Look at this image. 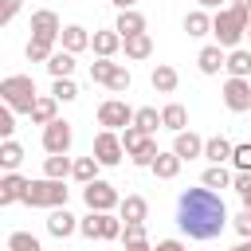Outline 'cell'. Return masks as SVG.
I'll use <instances>...</instances> for the list:
<instances>
[{
	"label": "cell",
	"mask_w": 251,
	"mask_h": 251,
	"mask_svg": "<svg viewBox=\"0 0 251 251\" xmlns=\"http://www.w3.org/2000/svg\"><path fill=\"white\" fill-rule=\"evenodd\" d=\"M176 227L188 235V239H216L224 227H227V208H224V196L216 188H184L180 200H176Z\"/></svg>",
	"instance_id": "obj_1"
},
{
	"label": "cell",
	"mask_w": 251,
	"mask_h": 251,
	"mask_svg": "<svg viewBox=\"0 0 251 251\" xmlns=\"http://www.w3.org/2000/svg\"><path fill=\"white\" fill-rule=\"evenodd\" d=\"M247 24H251V8L231 4V8H220L212 16V35L220 47H239V39L247 35Z\"/></svg>",
	"instance_id": "obj_2"
},
{
	"label": "cell",
	"mask_w": 251,
	"mask_h": 251,
	"mask_svg": "<svg viewBox=\"0 0 251 251\" xmlns=\"http://www.w3.org/2000/svg\"><path fill=\"white\" fill-rule=\"evenodd\" d=\"M67 196H71V188H67L63 180L43 176V180H27V188H24V200H20V204H27V208H63V204H67Z\"/></svg>",
	"instance_id": "obj_3"
},
{
	"label": "cell",
	"mask_w": 251,
	"mask_h": 251,
	"mask_svg": "<svg viewBox=\"0 0 251 251\" xmlns=\"http://www.w3.org/2000/svg\"><path fill=\"white\" fill-rule=\"evenodd\" d=\"M0 98H4V106H12L16 114H31V106H35V78L31 75H8V78H0Z\"/></svg>",
	"instance_id": "obj_4"
},
{
	"label": "cell",
	"mask_w": 251,
	"mask_h": 251,
	"mask_svg": "<svg viewBox=\"0 0 251 251\" xmlns=\"http://www.w3.org/2000/svg\"><path fill=\"white\" fill-rule=\"evenodd\" d=\"M82 200H86L90 212H114V208L122 204V196H118V188H114L110 180H90V184H82Z\"/></svg>",
	"instance_id": "obj_5"
},
{
	"label": "cell",
	"mask_w": 251,
	"mask_h": 251,
	"mask_svg": "<svg viewBox=\"0 0 251 251\" xmlns=\"http://www.w3.org/2000/svg\"><path fill=\"white\" fill-rule=\"evenodd\" d=\"M94 157L106 165V169H114V165H122V157H126V145H122V133L118 129H102L98 137H94Z\"/></svg>",
	"instance_id": "obj_6"
},
{
	"label": "cell",
	"mask_w": 251,
	"mask_h": 251,
	"mask_svg": "<svg viewBox=\"0 0 251 251\" xmlns=\"http://www.w3.org/2000/svg\"><path fill=\"white\" fill-rule=\"evenodd\" d=\"M133 114H137V110H129L122 98H106V102L98 106V126H106V129H126V126H133Z\"/></svg>",
	"instance_id": "obj_7"
},
{
	"label": "cell",
	"mask_w": 251,
	"mask_h": 251,
	"mask_svg": "<svg viewBox=\"0 0 251 251\" xmlns=\"http://www.w3.org/2000/svg\"><path fill=\"white\" fill-rule=\"evenodd\" d=\"M71 141H75L71 122L55 118V122H47V126H43V149H47V153H67V149H71Z\"/></svg>",
	"instance_id": "obj_8"
},
{
	"label": "cell",
	"mask_w": 251,
	"mask_h": 251,
	"mask_svg": "<svg viewBox=\"0 0 251 251\" xmlns=\"http://www.w3.org/2000/svg\"><path fill=\"white\" fill-rule=\"evenodd\" d=\"M224 106H227L231 114H243V110H251V82H247V78H235V75H227V82H224Z\"/></svg>",
	"instance_id": "obj_9"
},
{
	"label": "cell",
	"mask_w": 251,
	"mask_h": 251,
	"mask_svg": "<svg viewBox=\"0 0 251 251\" xmlns=\"http://www.w3.org/2000/svg\"><path fill=\"white\" fill-rule=\"evenodd\" d=\"M59 31H63V24H59V16H55L51 8L31 12V35H39V39H59Z\"/></svg>",
	"instance_id": "obj_10"
},
{
	"label": "cell",
	"mask_w": 251,
	"mask_h": 251,
	"mask_svg": "<svg viewBox=\"0 0 251 251\" xmlns=\"http://www.w3.org/2000/svg\"><path fill=\"white\" fill-rule=\"evenodd\" d=\"M173 153H176L180 161L204 157V137H200V133H192V129H180V133H176V141H173Z\"/></svg>",
	"instance_id": "obj_11"
},
{
	"label": "cell",
	"mask_w": 251,
	"mask_h": 251,
	"mask_svg": "<svg viewBox=\"0 0 251 251\" xmlns=\"http://www.w3.org/2000/svg\"><path fill=\"white\" fill-rule=\"evenodd\" d=\"M47 231H51L55 239H67V235L78 231V220L67 212V204H63V208H51V216H47Z\"/></svg>",
	"instance_id": "obj_12"
},
{
	"label": "cell",
	"mask_w": 251,
	"mask_h": 251,
	"mask_svg": "<svg viewBox=\"0 0 251 251\" xmlns=\"http://www.w3.org/2000/svg\"><path fill=\"white\" fill-rule=\"evenodd\" d=\"M59 43H63V51L78 55V51H86V47H90V31H86V27H78V24H67V27L59 31Z\"/></svg>",
	"instance_id": "obj_13"
},
{
	"label": "cell",
	"mask_w": 251,
	"mask_h": 251,
	"mask_svg": "<svg viewBox=\"0 0 251 251\" xmlns=\"http://www.w3.org/2000/svg\"><path fill=\"white\" fill-rule=\"evenodd\" d=\"M122 43H126V39L118 35V27H110V31H94V35H90V47H94V55H102V59H114Z\"/></svg>",
	"instance_id": "obj_14"
},
{
	"label": "cell",
	"mask_w": 251,
	"mask_h": 251,
	"mask_svg": "<svg viewBox=\"0 0 251 251\" xmlns=\"http://www.w3.org/2000/svg\"><path fill=\"white\" fill-rule=\"evenodd\" d=\"M196 63H200V71H204V75H220V71L227 67V55H224V47H220V43H208V47L196 55Z\"/></svg>",
	"instance_id": "obj_15"
},
{
	"label": "cell",
	"mask_w": 251,
	"mask_h": 251,
	"mask_svg": "<svg viewBox=\"0 0 251 251\" xmlns=\"http://www.w3.org/2000/svg\"><path fill=\"white\" fill-rule=\"evenodd\" d=\"M24 188H27V180H24L20 173H4V176H0V204L8 208V204H16V200H24Z\"/></svg>",
	"instance_id": "obj_16"
},
{
	"label": "cell",
	"mask_w": 251,
	"mask_h": 251,
	"mask_svg": "<svg viewBox=\"0 0 251 251\" xmlns=\"http://www.w3.org/2000/svg\"><path fill=\"white\" fill-rule=\"evenodd\" d=\"M114 27H118V35H122V39L141 35V31H145V16H141L137 8H126V12H118V24H114Z\"/></svg>",
	"instance_id": "obj_17"
},
{
	"label": "cell",
	"mask_w": 251,
	"mask_h": 251,
	"mask_svg": "<svg viewBox=\"0 0 251 251\" xmlns=\"http://www.w3.org/2000/svg\"><path fill=\"white\" fill-rule=\"evenodd\" d=\"M149 82H153V90H157V94H173V90H176V82H180V75H176L169 63H157V67H153V75H149Z\"/></svg>",
	"instance_id": "obj_18"
},
{
	"label": "cell",
	"mask_w": 251,
	"mask_h": 251,
	"mask_svg": "<svg viewBox=\"0 0 251 251\" xmlns=\"http://www.w3.org/2000/svg\"><path fill=\"white\" fill-rule=\"evenodd\" d=\"M55 110H59V98H55V94H39V98H35V106H31V114H27V118H31V122H35V126H47V122H55V118H59V114H55Z\"/></svg>",
	"instance_id": "obj_19"
},
{
	"label": "cell",
	"mask_w": 251,
	"mask_h": 251,
	"mask_svg": "<svg viewBox=\"0 0 251 251\" xmlns=\"http://www.w3.org/2000/svg\"><path fill=\"white\" fill-rule=\"evenodd\" d=\"M231 153H235V145H231L224 133H216V137H208V141H204V157H208L212 165H224V161H231Z\"/></svg>",
	"instance_id": "obj_20"
},
{
	"label": "cell",
	"mask_w": 251,
	"mask_h": 251,
	"mask_svg": "<svg viewBox=\"0 0 251 251\" xmlns=\"http://www.w3.org/2000/svg\"><path fill=\"white\" fill-rule=\"evenodd\" d=\"M118 216H122L126 224H145V216H149L145 196H126V200L118 204Z\"/></svg>",
	"instance_id": "obj_21"
},
{
	"label": "cell",
	"mask_w": 251,
	"mask_h": 251,
	"mask_svg": "<svg viewBox=\"0 0 251 251\" xmlns=\"http://www.w3.org/2000/svg\"><path fill=\"white\" fill-rule=\"evenodd\" d=\"M180 165H184V161H180L176 153H157V161H153L149 169H153V176H157V180H173V176L180 173Z\"/></svg>",
	"instance_id": "obj_22"
},
{
	"label": "cell",
	"mask_w": 251,
	"mask_h": 251,
	"mask_svg": "<svg viewBox=\"0 0 251 251\" xmlns=\"http://www.w3.org/2000/svg\"><path fill=\"white\" fill-rule=\"evenodd\" d=\"M98 169H102V161L90 153V157H75V169H71V176L78 180V184H90V180H98Z\"/></svg>",
	"instance_id": "obj_23"
},
{
	"label": "cell",
	"mask_w": 251,
	"mask_h": 251,
	"mask_svg": "<svg viewBox=\"0 0 251 251\" xmlns=\"http://www.w3.org/2000/svg\"><path fill=\"white\" fill-rule=\"evenodd\" d=\"M24 55H27V63H47V59L55 55V39H39V35H31L27 47H24Z\"/></svg>",
	"instance_id": "obj_24"
},
{
	"label": "cell",
	"mask_w": 251,
	"mask_h": 251,
	"mask_svg": "<svg viewBox=\"0 0 251 251\" xmlns=\"http://www.w3.org/2000/svg\"><path fill=\"white\" fill-rule=\"evenodd\" d=\"M47 75H51V78H71V75H75V55H71V51H55V55L47 59Z\"/></svg>",
	"instance_id": "obj_25"
},
{
	"label": "cell",
	"mask_w": 251,
	"mask_h": 251,
	"mask_svg": "<svg viewBox=\"0 0 251 251\" xmlns=\"http://www.w3.org/2000/svg\"><path fill=\"white\" fill-rule=\"evenodd\" d=\"M20 161H24V145H20L16 137H4V141H0V165H4L8 173H16Z\"/></svg>",
	"instance_id": "obj_26"
},
{
	"label": "cell",
	"mask_w": 251,
	"mask_h": 251,
	"mask_svg": "<svg viewBox=\"0 0 251 251\" xmlns=\"http://www.w3.org/2000/svg\"><path fill=\"white\" fill-rule=\"evenodd\" d=\"M122 47H126V59H149V55H153V39H149V31L129 35Z\"/></svg>",
	"instance_id": "obj_27"
},
{
	"label": "cell",
	"mask_w": 251,
	"mask_h": 251,
	"mask_svg": "<svg viewBox=\"0 0 251 251\" xmlns=\"http://www.w3.org/2000/svg\"><path fill=\"white\" fill-rule=\"evenodd\" d=\"M161 122H165V129H173V133H180V129L188 126V110H184L180 102H169V106L161 110Z\"/></svg>",
	"instance_id": "obj_28"
},
{
	"label": "cell",
	"mask_w": 251,
	"mask_h": 251,
	"mask_svg": "<svg viewBox=\"0 0 251 251\" xmlns=\"http://www.w3.org/2000/svg\"><path fill=\"white\" fill-rule=\"evenodd\" d=\"M71 169H75V161L67 153H47V161H43V176H55V180H63Z\"/></svg>",
	"instance_id": "obj_29"
},
{
	"label": "cell",
	"mask_w": 251,
	"mask_h": 251,
	"mask_svg": "<svg viewBox=\"0 0 251 251\" xmlns=\"http://www.w3.org/2000/svg\"><path fill=\"white\" fill-rule=\"evenodd\" d=\"M227 75H235V78H247V75H251V51H243V47H231V55H227Z\"/></svg>",
	"instance_id": "obj_30"
},
{
	"label": "cell",
	"mask_w": 251,
	"mask_h": 251,
	"mask_svg": "<svg viewBox=\"0 0 251 251\" xmlns=\"http://www.w3.org/2000/svg\"><path fill=\"white\" fill-rule=\"evenodd\" d=\"M184 31H188V35H208V31H212V16H208L204 8L188 12V16H184Z\"/></svg>",
	"instance_id": "obj_31"
},
{
	"label": "cell",
	"mask_w": 251,
	"mask_h": 251,
	"mask_svg": "<svg viewBox=\"0 0 251 251\" xmlns=\"http://www.w3.org/2000/svg\"><path fill=\"white\" fill-rule=\"evenodd\" d=\"M133 126H137V129H145V133H157V129H165V122H161V114H157L153 106H141V110L133 114Z\"/></svg>",
	"instance_id": "obj_32"
},
{
	"label": "cell",
	"mask_w": 251,
	"mask_h": 251,
	"mask_svg": "<svg viewBox=\"0 0 251 251\" xmlns=\"http://www.w3.org/2000/svg\"><path fill=\"white\" fill-rule=\"evenodd\" d=\"M231 180H235V176H231L224 165H208V169H204V176H200V184H208V188H227Z\"/></svg>",
	"instance_id": "obj_33"
},
{
	"label": "cell",
	"mask_w": 251,
	"mask_h": 251,
	"mask_svg": "<svg viewBox=\"0 0 251 251\" xmlns=\"http://www.w3.org/2000/svg\"><path fill=\"white\" fill-rule=\"evenodd\" d=\"M8 251H43V243L31 231H12L8 235Z\"/></svg>",
	"instance_id": "obj_34"
},
{
	"label": "cell",
	"mask_w": 251,
	"mask_h": 251,
	"mask_svg": "<svg viewBox=\"0 0 251 251\" xmlns=\"http://www.w3.org/2000/svg\"><path fill=\"white\" fill-rule=\"evenodd\" d=\"M114 67H118V63H110V59H102V55H98V59L90 63V82H102V86H106V82H110V75H114Z\"/></svg>",
	"instance_id": "obj_35"
},
{
	"label": "cell",
	"mask_w": 251,
	"mask_h": 251,
	"mask_svg": "<svg viewBox=\"0 0 251 251\" xmlns=\"http://www.w3.org/2000/svg\"><path fill=\"white\" fill-rule=\"evenodd\" d=\"M51 94H55L59 102H75V98H78V86H75V78H55V82H51Z\"/></svg>",
	"instance_id": "obj_36"
},
{
	"label": "cell",
	"mask_w": 251,
	"mask_h": 251,
	"mask_svg": "<svg viewBox=\"0 0 251 251\" xmlns=\"http://www.w3.org/2000/svg\"><path fill=\"white\" fill-rule=\"evenodd\" d=\"M78 231H82L86 239H102V212L82 216V220H78Z\"/></svg>",
	"instance_id": "obj_37"
},
{
	"label": "cell",
	"mask_w": 251,
	"mask_h": 251,
	"mask_svg": "<svg viewBox=\"0 0 251 251\" xmlns=\"http://www.w3.org/2000/svg\"><path fill=\"white\" fill-rule=\"evenodd\" d=\"M129 82H133V75H129V71H126V67H122V63H118V67H114V75H110V82H106V86H110V90H114V94H122V90H129Z\"/></svg>",
	"instance_id": "obj_38"
},
{
	"label": "cell",
	"mask_w": 251,
	"mask_h": 251,
	"mask_svg": "<svg viewBox=\"0 0 251 251\" xmlns=\"http://www.w3.org/2000/svg\"><path fill=\"white\" fill-rule=\"evenodd\" d=\"M231 165H235V173H251V141L235 145V153H231Z\"/></svg>",
	"instance_id": "obj_39"
},
{
	"label": "cell",
	"mask_w": 251,
	"mask_h": 251,
	"mask_svg": "<svg viewBox=\"0 0 251 251\" xmlns=\"http://www.w3.org/2000/svg\"><path fill=\"white\" fill-rule=\"evenodd\" d=\"M231 188L239 192V200H243V208H251V173H235V180H231Z\"/></svg>",
	"instance_id": "obj_40"
},
{
	"label": "cell",
	"mask_w": 251,
	"mask_h": 251,
	"mask_svg": "<svg viewBox=\"0 0 251 251\" xmlns=\"http://www.w3.org/2000/svg\"><path fill=\"white\" fill-rule=\"evenodd\" d=\"M122 243H126V247L145 243V224H126V227H122Z\"/></svg>",
	"instance_id": "obj_41"
},
{
	"label": "cell",
	"mask_w": 251,
	"mask_h": 251,
	"mask_svg": "<svg viewBox=\"0 0 251 251\" xmlns=\"http://www.w3.org/2000/svg\"><path fill=\"white\" fill-rule=\"evenodd\" d=\"M12 133H16V110L0 106V137H12Z\"/></svg>",
	"instance_id": "obj_42"
},
{
	"label": "cell",
	"mask_w": 251,
	"mask_h": 251,
	"mask_svg": "<svg viewBox=\"0 0 251 251\" xmlns=\"http://www.w3.org/2000/svg\"><path fill=\"white\" fill-rule=\"evenodd\" d=\"M20 8H24V0H0V24H12L20 16Z\"/></svg>",
	"instance_id": "obj_43"
},
{
	"label": "cell",
	"mask_w": 251,
	"mask_h": 251,
	"mask_svg": "<svg viewBox=\"0 0 251 251\" xmlns=\"http://www.w3.org/2000/svg\"><path fill=\"white\" fill-rule=\"evenodd\" d=\"M231 224H235V231H239L243 239H251V208H243V212H239Z\"/></svg>",
	"instance_id": "obj_44"
},
{
	"label": "cell",
	"mask_w": 251,
	"mask_h": 251,
	"mask_svg": "<svg viewBox=\"0 0 251 251\" xmlns=\"http://www.w3.org/2000/svg\"><path fill=\"white\" fill-rule=\"evenodd\" d=\"M153 251H184V243H180V239H161Z\"/></svg>",
	"instance_id": "obj_45"
},
{
	"label": "cell",
	"mask_w": 251,
	"mask_h": 251,
	"mask_svg": "<svg viewBox=\"0 0 251 251\" xmlns=\"http://www.w3.org/2000/svg\"><path fill=\"white\" fill-rule=\"evenodd\" d=\"M110 4H114V8H118V12H126V8H133V4H137V0H110Z\"/></svg>",
	"instance_id": "obj_46"
},
{
	"label": "cell",
	"mask_w": 251,
	"mask_h": 251,
	"mask_svg": "<svg viewBox=\"0 0 251 251\" xmlns=\"http://www.w3.org/2000/svg\"><path fill=\"white\" fill-rule=\"evenodd\" d=\"M200 8H220V0H196Z\"/></svg>",
	"instance_id": "obj_47"
},
{
	"label": "cell",
	"mask_w": 251,
	"mask_h": 251,
	"mask_svg": "<svg viewBox=\"0 0 251 251\" xmlns=\"http://www.w3.org/2000/svg\"><path fill=\"white\" fill-rule=\"evenodd\" d=\"M231 251H251V239H243L239 247H231Z\"/></svg>",
	"instance_id": "obj_48"
},
{
	"label": "cell",
	"mask_w": 251,
	"mask_h": 251,
	"mask_svg": "<svg viewBox=\"0 0 251 251\" xmlns=\"http://www.w3.org/2000/svg\"><path fill=\"white\" fill-rule=\"evenodd\" d=\"M231 4H239V8H251V0H231Z\"/></svg>",
	"instance_id": "obj_49"
},
{
	"label": "cell",
	"mask_w": 251,
	"mask_h": 251,
	"mask_svg": "<svg viewBox=\"0 0 251 251\" xmlns=\"http://www.w3.org/2000/svg\"><path fill=\"white\" fill-rule=\"evenodd\" d=\"M247 39H251V24H247Z\"/></svg>",
	"instance_id": "obj_50"
}]
</instances>
